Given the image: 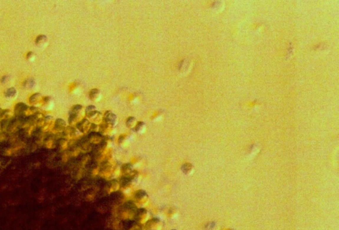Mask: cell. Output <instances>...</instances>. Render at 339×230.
<instances>
[{"instance_id": "5", "label": "cell", "mask_w": 339, "mask_h": 230, "mask_svg": "<svg viewBox=\"0 0 339 230\" xmlns=\"http://www.w3.org/2000/svg\"><path fill=\"white\" fill-rule=\"evenodd\" d=\"M127 127L129 128H134L136 124V119L134 117H129L126 122Z\"/></svg>"}, {"instance_id": "7", "label": "cell", "mask_w": 339, "mask_h": 230, "mask_svg": "<svg viewBox=\"0 0 339 230\" xmlns=\"http://www.w3.org/2000/svg\"><path fill=\"white\" fill-rule=\"evenodd\" d=\"M172 230H176V229H172Z\"/></svg>"}, {"instance_id": "3", "label": "cell", "mask_w": 339, "mask_h": 230, "mask_svg": "<svg viewBox=\"0 0 339 230\" xmlns=\"http://www.w3.org/2000/svg\"><path fill=\"white\" fill-rule=\"evenodd\" d=\"M100 92H99V91L98 89H93L90 92V99L92 101H97L99 99V98H100Z\"/></svg>"}, {"instance_id": "1", "label": "cell", "mask_w": 339, "mask_h": 230, "mask_svg": "<svg viewBox=\"0 0 339 230\" xmlns=\"http://www.w3.org/2000/svg\"><path fill=\"white\" fill-rule=\"evenodd\" d=\"M105 119H106L107 123L111 126H115L117 123V118L116 115L111 112H107L105 114Z\"/></svg>"}, {"instance_id": "4", "label": "cell", "mask_w": 339, "mask_h": 230, "mask_svg": "<svg viewBox=\"0 0 339 230\" xmlns=\"http://www.w3.org/2000/svg\"><path fill=\"white\" fill-rule=\"evenodd\" d=\"M136 132L139 134H142L144 132L145 129H146V125L144 122H139L136 123V124L134 127Z\"/></svg>"}, {"instance_id": "2", "label": "cell", "mask_w": 339, "mask_h": 230, "mask_svg": "<svg viewBox=\"0 0 339 230\" xmlns=\"http://www.w3.org/2000/svg\"><path fill=\"white\" fill-rule=\"evenodd\" d=\"M181 169L185 175H189L193 172V166L190 164H185L182 166Z\"/></svg>"}, {"instance_id": "6", "label": "cell", "mask_w": 339, "mask_h": 230, "mask_svg": "<svg viewBox=\"0 0 339 230\" xmlns=\"http://www.w3.org/2000/svg\"><path fill=\"white\" fill-rule=\"evenodd\" d=\"M95 111H96V107H95V106H88V107L87 108V109H86V114H89V113H91V112Z\"/></svg>"}]
</instances>
